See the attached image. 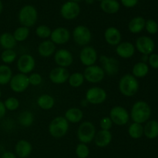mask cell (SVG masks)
Masks as SVG:
<instances>
[{"instance_id": "4dcf8cb0", "label": "cell", "mask_w": 158, "mask_h": 158, "mask_svg": "<svg viewBox=\"0 0 158 158\" xmlns=\"http://www.w3.org/2000/svg\"><path fill=\"white\" fill-rule=\"evenodd\" d=\"M12 76V70L9 65H0V86L9 84Z\"/></svg>"}, {"instance_id": "6da1fadb", "label": "cell", "mask_w": 158, "mask_h": 158, "mask_svg": "<svg viewBox=\"0 0 158 158\" xmlns=\"http://www.w3.org/2000/svg\"><path fill=\"white\" fill-rule=\"evenodd\" d=\"M151 116V108L147 102L139 100L135 102L131 107L130 117L134 123L143 124L149 120Z\"/></svg>"}, {"instance_id": "cb8c5ba5", "label": "cell", "mask_w": 158, "mask_h": 158, "mask_svg": "<svg viewBox=\"0 0 158 158\" xmlns=\"http://www.w3.org/2000/svg\"><path fill=\"white\" fill-rule=\"evenodd\" d=\"M143 135L150 140L158 137V121L155 120H148L143 127Z\"/></svg>"}, {"instance_id": "d6986e66", "label": "cell", "mask_w": 158, "mask_h": 158, "mask_svg": "<svg viewBox=\"0 0 158 158\" xmlns=\"http://www.w3.org/2000/svg\"><path fill=\"white\" fill-rule=\"evenodd\" d=\"M104 39L107 44L117 46L122 41L121 32L117 28L110 26L105 30Z\"/></svg>"}, {"instance_id": "484cf974", "label": "cell", "mask_w": 158, "mask_h": 158, "mask_svg": "<svg viewBox=\"0 0 158 158\" xmlns=\"http://www.w3.org/2000/svg\"><path fill=\"white\" fill-rule=\"evenodd\" d=\"M64 117L69 123H80L83 118V112L77 107H71L65 113Z\"/></svg>"}, {"instance_id": "bcb514c9", "label": "cell", "mask_w": 158, "mask_h": 158, "mask_svg": "<svg viewBox=\"0 0 158 158\" xmlns=\"http://www.w3.org/2000/svg\"><path fill=\"white\" fill-rule=\"evenodd\" d=\"M0 158H17V156L11 151H6L0 156Z\"/></svg>"}, {"instance_id": "3957f363", "label": "cell", "mask_w": 158, "mask_h": 158, "mask_svg": "<svg viewBox=\"0 0 158 158\" xmlns=\"http://www.w3.org/2000/svg\"><path fill=\"white\" fill-rule=\"evenodd\" d=\"M69 122L66 120L64 117H58L52 119V121L49 123V133L54 138H62L65 137L69 131Z\"/></svg>"}, {"instance_id": "f907efd6", "label": "cell", "mask_w": 158, "mask_h": 158, "mask_svg": "<svg viewBox=\"0 0 158 158\" xmlns=\"http://www.w3.org/2000/svg\"><path fill=\"white\" fill-rule=\"evenodd\" d=\"M85 1L87 4H92V3H94V0H85Z\"/></svg>"}, {"instance_id": "816d5d0a", "label": "cell", "mask_w": 158, "mask_h": 158, "mask_svg": "<svg viewBox=\"0 0 158 158\" xmlns=\"http://www.w3.org/2000/svg\"><path fill=\"white\" fill-rule=\"evenodd\" d=\"M69 1H71V2H78L81 1V0H69Z\"/></svg>"}, {"instance_id": "8fae6325", "label": "cell", "mask_w": 158, "mask_h": 158, "mask_svg": "<svg viewBox=\"0 0 158 158\" xmlns=\"http://www.w3.org/2000/svg\"><path fill=\"white\" fill-rule=\"evenodd\" d=\"M135 49L142 55H151L155 49V43L150 36L142 35L138 37L135 42Z\"/></svg>"}, {"instance_id": "8992f818", "label": "cell", "mask_w": 158, "mask_h": 158, "mask_svg": "<svg viewBox=\"0 0 158 158\" xmlns=\"http://www.w3.org/2000/svg\"><path fill=\"white\" fill-rule=\"evenodd\" d=\"M73 39L79 46H86L92 40V33L89 28L83 25H80L76 26L73 30Z\"/></svg>"}, {"instance_id": "5b68a950", "label": "cell", "mask_w": 158, "mask_h": 158, "mask_svg": "<svg viewBox=\"0 0 158 158\" xmlns=\"http://www.w3.org/2000/svg\"><path fill=\"white\" fill-rule=\"evenodd\" d=\"M97 131L94 123L90 121H84L81 123L77 130V138L80 143H91L94 140Z\"/></svg>"}, {"instance_id": "7c38bea8", "label": "cell", "mask_w": 158, "mask_h": 158, "mask_svg": "<svg viewBox=\"0 0 158 158\" xmlns=\"http://www.w3.org/2000/svg\"><path fill=\"white\" fill-rule=\"evenodd\" d=\"M17 69L20 73L27 74L31 73L35 67V60L32 55L23 54L17 60Z\"/></svg>"}, {"instance_id": "d590c367", "label": "cell", "mask_w": 158, "mask_h": 158, "mask_svg": "<svg viewBox=\"0 0 158 158\" xmlns=\"http://www.w3.org/2000/svg\"><path fill=\"white\" fill-rule=\"evenodd\" d=\"M2 61L4 64L9 65L13 63L17 59V53L14 49H4L0 56Z\"/></svg>"}, {"instance_id": "f35d334b", "label": "cell", "mask_w": 158, "mask_h": 158, "mask_svg": "<svg viewBox=\"0 0 158 158\" xmlns=\"http://www.w3.org/2000/svg\"><path fill=\"white\" fill-rule=\"evenodd\" d=\"M3 103L6 108V110L15 111L19 107V101L18 99L14 97H8Z\"/></svg>"}, {"instance_id": "9a60e30c", "label": "cell", "mask_w": 158, "mask_h": 158, "mask_svg": "<svg viewBox=\"0 0 158 158\" xmlns=\"http://www.w3.org/2000/svg\"><path fill=\"white\" fill-rule=\"evenodd\" d=\"M80 12V7L75 2L68 1L62 6L60 9V14L62 17L66 20L75 19L78 17Z\"/></svg>"}, {"instance_id": "e0dca14e", "label": "cell", "mask_w": 158, "mask_h": 158, "mask_svg": "<svg viewBox=\"0 0 158 158\" xmlns=\"http://www.w3.org/2000/svg\"><path fill=\"white\" fill-rule=\"evenodd\" d=\"M70 36L69 29L65 27H57L52 30L49 38L55 45H64L69 42Z\"/></svg>"}, {"instance_id": "60d3db41", "label": "cell", "mask_w": 158, "mask_h": 158, "mask_svg": "<svg viewBox=\"0 0 158 158\" xmlns=\"http://www.w3.org/2000/svg\"><path fill=\"white\" fill-rule=\"evenodd\" d=\"M29 82L31 86H40L43 82V77L39 73H32L29 76Z\"/></svg>"}, {"instance_id": "7dc6e473", "label": "cell", "mask_w": 158, "mask_h": 158, "mask_svg": "<svg viewBox=\"0 0 158 158\" xmlns=\"http://www.w3.org/2000/svg\"><path fill=\"white\" fill-rule=\"evenodd\" d=\"M148 58H149V56H148V55H142L141 62L147 63V62H148Z\"/></svg>"}, {"instance_id": "277c9868", "label": "cell", "mask_w": 158, "mask_h": 158, "mask_svg": "<svg viewBox=\"0 0 158 158\" xmlns=\"http://www.w3.org/2000/svg\"><path fill=\"white\" fill-rule=\"evenodd\" d=\"M38 19L37 10L33 6L26 5L19 12V21L22 26L30 28L36 23Z\"/></svg>"}, {"instance_id": "f5cc1de1", "label": "cell", "mask_w": 158, "mask_h": 158, "mask_svg": "<svg viewBox=\"0 0 158 158\" xmlns=\"http://www.w3.org/2000/svg\"><path fill=\"white\" fill-rule=\"evenodd\" d=\"M1 97H2V90L1 89H0V98H1Z\"/></svg>"}, {"instance_id": "1f68e13d", "label": "cell", "mask_w": 158, "mask_h": 158, "mask_svg": "<svg viewBox=\"0 0 158 158\" xmlns=\"http://www.w3.org/2000/svg\"><path fill=\"white\" fill-rule=\"evenodd\" d=\"M34 115L29 110H25L20 113L18 117V123L24 127L32 126L34 122Z\"/></svg>"}, {"instance_id": "4316f807", "label": "cell", "mask_w": 158, "mask_h": 158, "mask_svg": "<svg viewBox=\"0 0 158 158\" xmlns=\"http://www.w3.org/2000/svg\"><path fill=\"white\" fill-rule=\"evenodd\" d=\"M36 103L42 110H49L53 108L55 105V99L49 94H42L37 98Z\"/></svg>"}, {"instance_id": "8d00e7d4", "label": "cell", "mask_w": 158, "mask_h": 158, "mask_svg": "<svg viewBox=\"0 0 158 158\" xmlns=\"http://www.w3.org/2000/svg\"><path fill=\"white\" fill-rule=\"evenodd\" d=\"M51 32H52V30L50 28L46 25H40L35 29V34L37 36L44 40L50 37Z\"/></svg>"}, {"instance_id": "ee69618b", "label": "cell", "mask_w": 158, "mask_h": 158, "mask_svg": "<svg viewBox=\"0 0 158 158\" xmlns=\"http://www.w3.org/2000/svg\"><path fill=\"white\" fill-rule=\"evenodd\" d=\"M122 5L127 8H133L138 3V0H120Z\"/></svg>"}, {"instance_id": "b9f144b4", "label": "cell", "mask_w": 158, "mask_h": 158, "mask_svg": "<svg viewBox=\"0 0 158 158\" xmlns=\"http://www.w3.org/2000/svg\"><path fill=\"white\" fill-rule=\"evenodd\" d=\"M113 122L109 117H104L101 119L100 122V126L101 130L103 131H110L113 127Z\"/></svg>"}, {"instance_id": "f6af8a7d", "label": "cell", "mask_w": 158, "mask_h": 158, "mask_svg": "<svg viewBox=\"0 0 158 158\" xmlns=\"http://www.w3.org/2000/svg\"><path fill=\"white\" fill-rule=\"evenodd\" d=\"M6 108L5 106L4 103L0 100V120L3 119L6 114Z\"/></svg>"}, {"instance_id": "d6a6232c", "label": "cell", "mask_w": 158, "mask_h": 158, "mask_svg": "<svg viewBox=\"0 0 158 158\" xmlns=\"http://www.w3.org/2000/svg\"><path fill=\"white\" fill-rule=\"evenodd\" d=\"M128 134L133 139H140L143 135V126L140 123H132L128 127Z\"/></svg>"}, {"instance_id": "2e32d148", "label": "cell", "mask_w": 158, "mask_h": 158, "mask_svg": "<svg viewBox=\"0 0 158 158\" xmlns=\"http://www.w3.org/2000/svg\"><path fill=\"white\" fill-rule=\"evenodd\" d=\"M54 61L58 66L67 68L73 63V56L68 49H60L54 53Z\"/></svg>"}, {"instance_id": "9c48e42d", "label": "cell", "mask_w": 158, "mask_h": 158, "mask_svg": "<svg viewBox=\"0 0 158 158\" xmlns=\"http://www.w3.org/2000/svg\"><path fill=\"white\" fill-rule=\"evenodd\" d=\"M83 74L85 80L94 84L100 83L105 77V73L103 68L97 65L86 67Z\"/></svg>"}, {"instance_id": "f1b7e54d", "label": "cell", "mask_w": 158, "mask_h": 158, "mask_svg": "<svg viewBox=\"0 0 158 158\" xmlns=\"http://www.w3.org/2000/svg\"><path fill=\"white\" fill-rule=\"evenodd\" d=\"M100 8L107 14H115L119 11L120 5L117 0H103L100 2Z\"/></svg>"}, {"instance_id": "44dd1931", "label": "cell", "mask_w": 158, "mask_h": 158, "mask_svg": "<svg viewBox=\"0 0 158 158\" xmlns=\"http://www.w3.org/2000/svg\"><path fill=\"white\" fill-rule=\"evenodd\" d=\"M32 151V146L26 140H19L15 146V155L19 158H27Z\"/></svg>"}, {"instance_id": "5bb4252c", "label": "cell", "mask_w": 158, "mask_h": 158, "mask_svg": "<svg viewBox=\"0 0 158 158\" xmlns=\"http://www.w3.org/2000/svg\"><path fill=\"white\" fill-rule=\"evenodd\" d=\"M79 56L81 63L86 67L95 65L98 59L97 50L91 46H84L80 51Z\"/></svg>"}, {"instance_id": "52a82bcc", "label": "cell", "mask_w": 158, "mask_h": 158, "mask_svg": "<svg viewBox=\"0 0 158 158\" xmlns=\"http://www.w3.org/2000/svg\"><path fill=\"white\" fill-rule=\"evenodd\" d=\"M107 94L106 90L99 86H93L86 90L85 99L89 103L93 105L102 104L106 101Z\"/></svg>"}, {"instance_id": "7bdbcfd3", "label": "cell", "mask_w": 158, "mask_h": 158, "mask_svg": "<svg viewBox=\"0 0 158 158\" xmlns=\"http://www.w3.org/2000/svg\"><path fill=\"white\" fill-rule=\"evenodd\" d=\"M148 66H151V68L154 69H158V54L157 53H151L149 55V58H148Z\"/></svg>"}, {"instance_id": "7a4b0ae2", "label": "cell", "mask_w": 158, "mask_h": 158, "mask_svg": "<svg viewBox=\"0 0 158 158\" xmlns=\"http://www.w3.org/2000/svg\"><path fill=\"white\" fill-rule=\"evenodd\" d=\"M119 91L124 97H134L138 92L140 88V83L138 80L134 77L132 74H125L121 78L118 83Z\"/></svg>"}, {"instance_id": "83f0119b", "label": "cell", "mask_w": 158, "mask_h": 158, "mask_svg": "<svg viewBox=\"0 0 158 158\" xmlns=\"http://www.w3.org/2000/svg\"><path fill=\"white\" fill-rule=\"evenodd\" d=\"M17 44L13 35L10 32H3L0 35V46L4 49H13Z\"/></svg>"}, {"instance_id": "7402d4cb", "label": "cell", "mask_w": 158, "mask_h": 158, "mask_svg": "<svg viewBox=\"0 0 158 158\" xmlns=\"http://www.w3.org/2000/svg\"><path fill=\"white\" fill-rule=\"evenodd\" d=\"M56 51V46L50 40H45L38 46V53L40 56L48 58L54 55Z\"/></svg>"}, {"instance_id": "ab89813d", "label": "cell", "mask_w": 158, "mask_h": 158, "mask_svg": "<svg viewBox=\"0 0 158 158\" xmlns=\"http://www.w3.org/2000/svg\"><path fill=\"white\" fill-rule=\"evenodd\" d=\"M144 29L151 35H155L158 32V23L154 19L147 20Z\"/></svg>"}, {"instance_id": "e575fe53", "label": "cell", "mask_w": 158, "mask_h": 158, "mask_svg": "<svg viewBox=\"0 0 158 158\" xmlns=\"http://www.w3.org/2000/svg\"><path fill=\"white\" fill-rule=\"evenodd\" d=\"M29 33H30L29 28L25 27V26H19V27L15 29L12 35H13L15 41L17 43H20V42H23L26 40H27V38L29 35Z\"/></svg>"}, {"instance_id": "4fadbf2b", "label": "cell", "mask_w": 158, "mask_h": 158, "mask_svg": "<svg viewBox=\"0 0 158 158\" xmlns=\"http://www.w3.org/2000/svg\"><path fill=\"white\" fill-rule=\"evenodd\" d=\"M100 62L105 74L109 76L118 74L120 70V63L117 59L114 57H109L106 55H101L100 57Z\"/></svg>"}, {"instance_id": "d4e9b609", "label": "cell", "mask_w": 158, "mask_h": 158, "mask_svg": "<svg viewBox=\"0 0 158 158\" xmlns=\"http://www.w3.org/2000/svg\"><path fill=\"white\" fill-rule=\"evenodd\" d=\"M146 20L142 16L133 18L128 24V29L133 34H138L141 32L145 28Z\"/></svg>"}, {"instance_id": "db71d44e", "label": "cell", "mask_w": 158, "mask_h": 158, "mask_svg": "<svg viewBox=\"0 0 158 158\" xmlns=\"http://www.w3.org/2000/svg\"><path fill=\"white\" fill-rule=\"evenodd\" d=\"M97 1H99V2H101L103 1V0H97Z\"/></svg>"}, {"instance_id": "603a6c76", "label": "cell", "mask_w": 158, "mask_h": 158, "mask_svg": "<svg viewBox=\"0 0 158 158\" xmlns=\"http://www.w3.org/2000/svg\"><path fill=\"white\" fill-rule=\"evenodd\" d=\"M113 139L112 134L110 131L100 130L96 134L94 137V143L98 148H103L107 147L111 143Z\"/></svg>"}, {"instance_id": "c3c4849f", "label": "cell", "mask_w": 158, "mask_h": 158, "mask_svg": "<svg viewBox=\"0 0 158 158\" xmlns=\"http://www.w3.org/2000/svg\"><path fill=\"white\" fill-rule=\"evenodd\" d=\"M88 104H89V103H88V102L86 101V99H84V100H83V101H82V103H81V105L83 106H86Z\"/></svg>"}, {"instance_id": "ffe728a7", "label": "cell", "mask_w": 158, "mask_h": 158, "mask_svg": "<svg viewBox=\"0 0 158 158\" xmlns=\"http://www.w3.org/2000/svg\"><path fill=\"white\" fill-rule=\"evenodd\" d=\"M135 46L131 42H121L116 47V52L123 59H130L135 54Z\"/></svg>"}, {"instance_id": "836d02e7", "label": "cell", "mask_w": 158, "mask_h": 158, "mask_svg": "<svg viewBox=\"0 0 158 158\" xmlns=\"http://www.w3.org/2000/svg\"><path fill=\"white\" fill-rule=\"evenodd\" d=\"M85 81L84 76L80 72H75L70 74L68 79V83L69 86L73 88L80 87Z\"/></svg>"}, {"instance_id": "74e56055", "label": "cell", "mask_w": 158, "mask_h": 158, "mask_svg": "<svg viewBox=\"0 0 158 158\" xmlns=\"http://www.w3.org/2000/svg\"><path fill=\"white\" fill-rule=\"evenodd\" d=\"M76 155L78 158H87L89 155V148L87 144L80 143L76 148Z\"/></svg>"}, {"instance_id": "681fc988", "label": "cell", "mask_w": 158, "mask_h": 158, "mask_svg": "<svg viewBox=\"0 0 158 158\" xmlns=\"http://www.w3.org/2000/svg\"><path fill=\"white\" fill-rule=\"evenodd\" d=\"M2 9H3V5L1 0H0V14H1L2 12Z\"/></svg>"}, {"instance_id": "ba28073f", "label": "cell", "mask_w": 158, "mask_h": 158, "mask_svg": "<svg viewBox=\"0 0 158 158\" xmlns=\"http://www.w3.org/2000/svg\"><path fill=\"white\" fill-rule=\"evenodd\" d=\"M109 117L113 123L117 126H124L130 120V114L126 108L121 106H115L110 111Z\"/></svg>"}, {"instance_id": "ac0fdd59", "label": "cell", "mask_w": 158, "mask_h": 158, "mask_svg": "<svg viewBox=\"0 0 158 158\" xmlns=\"http://www.w3.org/2000/svg\"><path fill=\"white\" fill-rule=\"evenodd\" d=\"M69 75V72L66 68L57 66L49 72V78L54 84H63L68 81Z\"/></svg>"}, {"instance_id": "f546056e", "label": "cell", "mask_w": 158, "mask_h": 158, "mask_svg": "<svg viewBox=\"0 0 158 158\" xmlns=\"http://www.w3.org/2000/svg\"><path fill=\"white\" fill-rule=\"evenodd\" d=\"M149 66L148 63H143V62H138L134 66L132 69V75L136 78H143L146 77L149 73Z\"/></svg>"}, {"instance_id": "30bf717a", "label": "cell", "mask_w": 158, "mask_h": 158, "mask_svg": "<svg viewBox=\"0 0 158 158\" xmlns=\"http://www.w3.org/2000/svg\"><path fill=\"white\" fill-rule=\"evenodd\" d=\"M10 89L16 94H21L25 92L29 86V77L26 74L17 73L12 76L9 82Z\"/></svg>"}]
</instances>
